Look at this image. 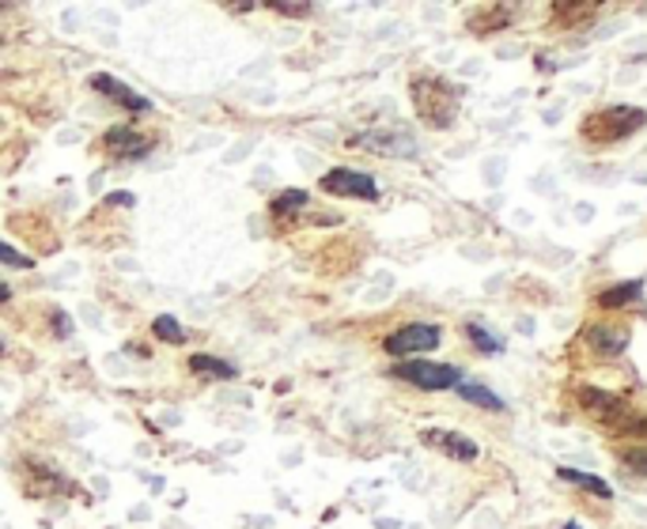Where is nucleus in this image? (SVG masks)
Instances as JSON below:
<instances>
[{"mask_svg":"<svg viewBox=\"0 0 647 529\" xmlns=\"http://www.w3.org/2000/svg\"><path fill=\"white\" fill-rule=\"evenodd\" d=\"M409 98H413L416 118L428 129H450L458 118V106H462V87L450 84L444 77H413L409 80Z\"/></svg>","mask_w":647,"mask_h":529,"instance_id":"1","label":"nucleus"},{"mask_svg":"<svg viewBox=\"0 0 647 529\" xmlns=\"http://www.w3.org/2000/svg\"><path fill=\"white\" fill-rule=\"evenodd\" d=\"M644 126H647V110H640V106H605V110L587 114L579 132H584L587 144L605 148V144H621V140H628Z\"/></svg>","mask_w":647,"mask_h":529,"instance_id":"2","label":"nucleus"},{"mask_svg":"<svg viewBox=\"0 0 647 529\" xmlns=\"http://www.w3.org/2000/svg\"><path fill=\"white\" fill-rule=\"evenodd\" d=\"M576 401L587 416H595L598 424L610 427V432H633V424L640 420L625 397H617L610 390H598V386H576Z\"/></svg>","mask_w":647,"mask_h":529,"instance_id":"3","label":"nucleus"},{"mask_svg":"<svg viewBox=\"0 0 647 529\" xmlns=\"http://www.w3.org/2000/svg\"><path fill=\"white\" fill-rule=\"evenodd\" d=\"M401 383L416 386V390H428V393H439V390H458L462 386V371L455 367V363H432V360H405V363H395V371H390Z\"/></svg>","mask_w":647,"mask_h":529,"instance_id":"4","label":"nucleus"},{"mask_svg":"<svg viewBox=\"0 0 647 529\" xmlns=\"http://www.w3.org/2000/svg\"><path fill=\"white\" fill-rule=\"evenodd\" d=\"M439 341H444L439 326H432V321H409V326H401L387 337L383 349L395 355V360H405V355H424V352L439 349Z\"/></svg>","mask_w":647,"mask_h":529,"instance_id":"5","label":"nucleus"},{"mask_svg":"<svg viewBox=\"0 0 647 529\" xmlns=\"http://www.w3.org/2000/svg\"><path fill=\"white\" fill-rule=\"evenodd\" d=\"M322 193L330 197H356V201H379V186H375L372 175L364 171H352V167H333L318 178Z\"/></svg>","mask_w":647,"mask_h":529,"instance_id":"6","label":"nucleus"},{"mask_svg":"<svg viewBox=\"0 0 647 529\" xmlns=\"http://www.w3.org/2000/svg\"><path fill=\"white\" fill-rule=\"evenodd\" d=\"M421 446H428V450L444 454V458H455V461H478L481 458V446L473 443L470 435L450 432V427H428V432H421Z\"/></svg>","mask_w":647,"mask_h":529,"instance_id":"7","label":"nucleus"},{"mask_svg":"<svg viewBox=\"0 0 647 529\" xmlns=\"http://www.w3.org/2000/svg\"><path fill=\"white\" fill-rule=\"evenodd\" d=\"M99 148L110 160H144V155L152 152V140L144 137V132H137L133 126H114V129H106L103 132V140H99Z\"/></svg>","mask_w":647,"mask_h":529,"instance_id":"8","label":"nucleus"},{"mask_svg":"<svg viewBox=\"0 0 647 529\" xmlns=\"http://www.w3.org/2000/svg\"><path fill=\"white\" fill-rule=\"evenodd\" d=\"M87 87L99 91L103 98H110V103H118L121 110H129V114H149V110H152V98L137 95V91L129 87L126 80L106 77V72H95V77H87Z\"/></svg>","mask_w":647,"mask_h":529,"instance_id":"9","label":"nucleus"},{"mask_svg":"<svg viewBox=\"0 0 647 529\" xmlns=\"http://www.w3.org/2000/svg\"><path fill=\"white\" fill-rule=\"evenodd\" d=\"M584 337L598 355H621L628 349V341H633L628 326H617V321H595V326H587Z\"/></svg>","mask_w":647,"mask_h":529,"instance_id":"10","label":"nucleus"},{"mask_svg":"<svg viewBox=\"0 0 647 529\" xmlns=\"http://www.w3.org/2000/svg\"><path fill=\"white\" fill-rule=\"evenodd\" d=\"M352 148H367V152L379 155H401V160H413L416 155V140L405 137V132H367V137H356Z\"/></svg>","mask_w":647,"mask_h":529,"instance_id":"11","label":"nucleus"},{"mask_svg":"<svg viewBox=\"0 0 647 529\" xmlns=\"http://www.w3.org/2000/svg\"><path fill=\"white\" fill-rule=\"evenodd\" d=\"M598 12H602V4H591V0H584V4H572V0H556V4L549 8V15H553L556 27H587V23H591Z\"/></svg>","mask_w":647,"mask_h":529,"instance_id":"12","label":"nucleus"},{"mask_svg":"<svg viewBox=\"0 0 647 529\" xmlns=\"http://www.w3.org/2000/svg\"><path fill=\"white\" fill-rule=\"evenodd\" d=\"M511 20H515L511 4H489V8H481V12L470 15V31L473 35H496V31L511 27Z\"/></svg>","mask_w":647,"mask_h":529,"instance_id":"13","label":"nucleus"},{"mask_svg":"<svg viewBox=\"0 0 647 529\" xmlns=\"http://www.w3.org/2000/svg\"><path fill=\"white\" fill-rule=\"evenodd\" d=\"M644 295V280L636 277V280H625V284H613V287H602V292L595 295V303L602 310H621V307H628V303H636Z\"/></svg>","mask_w":647,"mask_h":529,"instance_id":"14","label":"nucleus"},{"mask_svg":"<svg viewBox=\"0 0 647 529\" xmlns=\"http://www.w3.org/2000/svg\"><path fill=\"white\" fill-rule=\"evenodd\" d=\"M556 477H561L564 484L584 487V492L598 495V499H613V487L605 484L602 477H595V473H584V469H556Z\"/></svg>","mask_w":647,"mask_h":529,"instance_id":"15","label":"nucleus"},{"mask_svg":"<svg viewBox=\"0 0 647 529\" xmlns=\"http://www.w3.org/2000/svg\"><path fill=\"white\" fill-rule=\"evenodd\" d=\"M307 204H310L307 189H284V193H277L273 201H269V212H273L277 220H284V216H296Z\"/></svg>","mask_w":647,"mask_h":529,"instance_id":"16","label":"nucleus"},{"mask_svg":"<svg viewBox=\"0 0 647 529\" xmlns=\"http://www.w3.org/2000/svg\"><path fill=\"white\" fill-rule=\"evenodd\" d=\"M466 341H470L478 352H485V355L504 352V341H499V337L489 326H481V321H466Z\"/></svg>","mask_w":647,"mask_h":529,"instance_id":"17","label":"nucleus"},{"mask_svg":"<svg viewBox=\"0 0 647 529\" xmlns=\"http://www.w3.org/2000/svg\"><path fill=\"white\" fill-rule=\"evenodd\" d=\"M190 371L193 375H204V378H235L239 375L235 363H224V360H216V355H190Z\"/></svg>","mask_w":647,"mask_h":529,"instance_id":"18","label":"nucleus"},{"mask_svg":"<svg viewBox=\"0 0 647 529\" xmlns=\"http://www.w3.org/2000/svg\"><path fill=\"white\" fill-rule=\"evenodd\" d=\"M458 397H462V401H470V404H478V409H489V412H504L507 409L504 397H496L493 390H485V386H478V383H462V386H458Z\"/></svg>","mask_w":647,"mask_h":529,"instance_id":"19","label":"nucleus"},{"mask_svg":"<svg viewBox=\"0 0 647 529\" xmlns=\"http://www.w3.org/2000/svg\"><path fill=\"white\" fill-rule=\"evenodd\" d=\"M152 337H160V341H167V344H186V329L178 326L170 314H160V318L152 321Z\"/></svg>","mask_w":647,"mask_h":529,"instance_id":"20","label":"nucleus"},{"mask_svg":"<svg viewBox=\"0 0 647 529\" xmlns=\"http://www.w3.org/2000/svg\"><path fill=\"white\" fill-rule=\"evenodd\" d=\"M621 466L647 477V446H625V450H621Z\"/></svg>","mask_w":647,"mask_h":529,"instance_id":"21","label":"nucleus"},{"mask_svg":"<svg viewBox=\"0 0 647 529\" xmlns=\"http://www.w3.org/2000/svg\"><path fill=\"white\" fill-rule=\"evenodd\" d=\"M0 258H4V264H12V269H31V264H35L31 258H20V254L12 250V243L0 246Z\"/></svg>","mask_w":647,"mask_h":529,"instance_id":"22","label":"nucleus"},{"mask_svg":"<svg viewBox=\"0 0 647 529\" xmlns=\"http://www.w3.org/2000/svg\"><path fill=\"white\" fill-rule=\"evenodd\" d=\"M277 15H292V20H303V15H310V4H273Z\"/></svg>","mask_w":647,"mask_h":529,"instance_id":"23","label":"nucleus"},{"mask_svg":"<svg viewBox=\"0 0 647 529\" xmlns=\"http://www.w3.org/2000/svg\"><path fill=\"white\" fill-rule=\"evenodd\" d=\"M54 333L61 337V341H64V337H72V318H69V314H61V310L54 314Z\"/></svg>","mask_w":647,"mask_h":529,"instance_id":"24","label":"nucleus"},{"mask_svg":"<svg viewBox=\"0 0 647 529\" xmlns=\"http://www.w3.org/2000/svg\"><path fill=\"white\" fill-rule=\"evenodd\" d=\"M103 204H106V209H118V204H133V193H110Z\"/></svg>","mask_w":647,"mask_h":529,"instance_id":"25","label":"nucleus"},{"mask_svg":"<svg viewBox=\"0 0 647 529\" xmlns=\"http://www.w3.org/2000/svg\"><path fill=\"white\" fill-rule=\"evenodd\" d=\"M564 529H579V526H576V522H568V526H564Z\"/></svg>","mask_w":647,"mask_h":529,"instance_id":"26","label":"nucleus"}]
</instances>
